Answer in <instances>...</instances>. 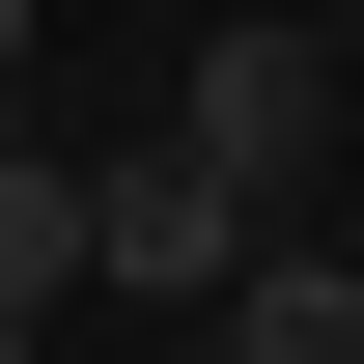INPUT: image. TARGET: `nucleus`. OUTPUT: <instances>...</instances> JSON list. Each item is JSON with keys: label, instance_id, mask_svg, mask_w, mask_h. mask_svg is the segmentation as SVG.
<instances>
[{"label": "nucleus", "instance_id": "obj_3", "mask_svg": "<svg viewBox=\"0 0 364 364\" xmlns=\"http://www.w3.org/2000/svg\"><path fill=\"white\" fill-rule=\"evenodd\" d=\"M196 336H225V364H364V252H280V225H252V280H225Z\"/></svg>", "mask_w": 364, "mask_h": 364}, {"label": "nucleus", "instance_id": "obj_2", "mask_svg": "<svg viewBox=\"0 0 364 364\" xmlns=\"http://www.w3.org/2000/svg\"><path fill=\"white\" fill-rule=\"evenodd\" d=\"M168 140H196V168H252V196H309V140H336V56H168Z\"/></svg>", "mask_w": 364, "mask_h": 364}, {"label": "nucleus", "instance_id": "obj_6", "mask_svg": "<svg viewBox=\"0 0 364 364\" xmlns=\"http://www.w3.org/2000/svg\"><path fill=\"white\" fill-rule=\"evenodd\" d=\"M0 56H28V0H0Z\"/></svg>", "mask_w": 364, "mask_h": 364}, {"label": "nucleus", "instance_id": "obj_7", "mask_svg": "<svg viewBox=\"0 0 364 364\" xmlns=\"http://www.w3.org/2000/svg\"><path fill=\"white\" fill-rule=\"evenodd\" d=\"M336 252H364V196H336Z\"/></svg>", "mask_w": 364, "mask_h": 364}, {"label": "nucleus", "instance_id": "obj_1", "mask_svg": "<svg viewBox=\"0 0 364 364\" xmlns=\"http://www.w3.org/2000/svg\"><path fill=\"white\" fill-rule=\"evenodd\" d=\"M280 196L252 168H196V140H140V168H85V280H140V309H225Z\"/></svg>", "mask_w": 364, "mask_h": 364}, {"label": "nucleus", "instance_id": "obj_5", "mask_svg": "<svg viewBox=\"0 0 364 364\" xmlns=\"http://www.w3.org/2000/svg\"><path fill=\"white\" fill-rule=\"evenodd\" d=\"M0 364H56V309H0Z\"/></svg>", "mask_w": 364, "mask_h": 364}, {"label": "nucleus", "instance_id": "obj_4", "mask_svg": "<svg viewBox=\"0 0 364 364\" xmlns=\"http://www.w3.org/2000/svg\"><path fill=\"white\" fill-rule=\"evenodd\" d=\"M56 280H85V168L0 112V309H56Z\"/></svg>", "mask_w": 364, "mask_h": 364}]
</instances>
